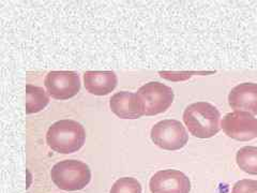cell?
<instances>
[{
  "label": "cell",
  "instance_id": "cell-4",
  "mask_svg": "<svg viewBox=\"0 0 257 193\" xmlns=\"http://www.w3.org/2000/svg\"><path fill=\"white\" fill-rule=\"evenodd\" d=\"M150 136L158 147L165 150H179L189 141L186 128L175 119L161 120L152 127Z\"/></svg>",
  "mask_w": 257,
  "mask_h": 193
},
{
  "label": "cell",
  "instance_id": "cell-10",
  "mask_svg": "<svg viewBox=\"0 0 257 193\" xmlns=\"http://www.w3.org/2000/svg\"><path fill=\"white\" fill-rule=\"evenodd\" d=\"M229 107L239 112L257 114V84L242 83L232 88L228 94Z\"/></svg>",
  "mask_w": 257,
  "mask_h": 193
},
{
  "label": "cell",
  "instance_id": "cell-3",
  "mask_svg": "<svg viewBox=\"0 0 257 193\" xmlns=\"http://www.w3.org/2000/svg\"><path fill=\"white\" fill-rule=\"evenodd\" d=\"M51 177L56 186L61 190L79 191L90 182L91 171L82 161L64 160L53 166Z\"/></svg>",
  "mask_w": 257,
  "mask_h": 193
},
{
  "label": "cell",
  "instance_id": "cell-5",
  "mask_svg": "<svg viewBox=\"0 0 257 193\" xmlns=\"http://www.w3.org/2000/svg\"><path fill=\"white\" fill-rule=\"evenodd\" d=\"M138 95L143 102L146 116L164 113L174 101L172 88L159 82H150L143 85L138 91Z\"/></svg>",
  "mask_w": 257,
  "mask_h": 193
},
{
  "label": "cell",
  "instance_id": "cell-9",
  "mask_svg": "<svg viewBox=\"0 0 257 193\" xmlns=\"http://www.w3.org/2000/svg\"><path fill=\"white\" fill-rule=\"evenodd\" d=\"M111 112L122 119H138L145 115L143 102L138 93L120 91L115 93L109 100Z\"/></svg>",
  "mask_w": 257,
  "mask_h": 193
},
{
  "label": "cell",
  "instance_id": "cell-15",
  "mask_svg": "<svg viewBox=\"0 0 257 193\" xmlns=\"http://www.w3.org/2000/svg\"><path fill=\"white\" fill-rule=\"evenodd\" d=\"M231 193H257V180H239L234 184Z\"/></svg>",
  "mask_w": 257,
  "mask_h": 193
},
{
  "label": "cell",
  "instance_id": "cell-7",
  "mask_svg": "<svg viewBox=\"0 0 257 193\" xmlns=\"http://www.w3.org/2000/svg\"><path fill=\"white\" fill-rule=\"evenodd\" d=\"M48 94L57 100H67L76 95L80 89L79 75L73 71H52L45 77Z\"/></svg>",
  "mask_w": 257,
  "mask_h": 193
},
{
  "label": "cell",
  "instance_id": "cell-2",
  "mask_svg": "<svg viewBox=\"0 0 257 193\" xmlns=\"http://www.w3.org/2000/svg\"><path fill=\"white\" fill-rule=\"evenodd\" d=\"M84 127L72 119H62L53 124L46 133V142L53 150L60 154H72L84 146Z\"/></svg>",
  "mask_w": 257,
  "mask_h": 193
},
{
  "label": "cell",
  "instance_id": "cell-14",
  "mask_svg": "<svg viewBox=\"0 0 257 193\" xmlns=\"http://www.w3.org/2000/svg\"><path fill=\"white\" fill-rule=\"evenodd\" d=\"M109 193H142V184L133 177H122L112 184Z\"/></svg>",
  "mask_w": 257,
  "mask_h": 193
},
{
  "label": "cell",
  "instance_id": "cell-6",
  "mask_svg": "<svg viewBox=\"0 0 257 193\" xmlns=\"http://www.w3.org/2000/svg\"><path fill=\"white\" fill-rule=\"evenodd\" d=\"M221 128L228 138L247 142L257 138V118L246 112L235 111L222 119Z\"/></svg>",
  "mask_w": 257,
  "mask_h": 193
},
{
  "label": "cell",
  "instance_id": "cell-11",
  "mask_svg": "<svg viewBox=\"0 0 257 193\" xmlns=\"http://www.w3.org/2000/svg\"><path fill=\"white\" fill-rule=\"evenodd\" d=\"M85 88L94 95H106L117 86V75L112 71H87L84 74Z\"/></svg>",
  "mask_w": 257,
  "mask_h": 193
},
{
  "label": "cell",
  "instance_id": "cell-13",
  "mask_svg": "<svg viewBox=\"0 0 257 193\" xmlns=\"http://www.w3.org/2000/svg\"><path fill=\"white\" fill-rule=\"evenodd\" d=\"M237 164L243 172L257 175V147L244 146L237 151Z\"/></svg>",
  "mask_w": 257,
  "mask_h": 193
},
{
  "label": "cell",
  "instance_id": "cell-1",
  "mask_svg": "<svg viewBox=\"0 0 257 193\" xmlns=\"http://www.w3.org/2000/svg\"><path fill=\"white\" fill-rule=\"evenodd\" d=\"M221 115L212 104L200 101L190 104L183 113V122L192 135L210 139L220 131Z\"/></svg>",
  "mask_w": 257,
  "mask_h": 193
},
{
  "label": "cell",
  "instance_id": "cell-12",
  "mask_svg": "<svg viewBox=\"0 0 257 193\" xmlns=\"http://www.w3.org/2000/svg\"><path fill=\"white\" fill-rule=\"evenodd\" d=\"M50 96L43 88L28 84L26 86V114H34L45 109Z\"/></svg>",
  "mask_w": 257,
  "mask_h": 193
},
{
  "label": "cell",
  "instance_id": "cell-8",
  "mask_svg": "<svg viewBox=\"0 0 257 193\" xmlns=\"http://www.w3.org/2000/svg\"><path fill=\"white\" fill-rule=\"evenodd\" d=\"M151 193H190L189 177L178 170H162L151 177Z\"/></svg>",
  "mask_w": 257,
  "mask_h": 193
}]
</instances>
